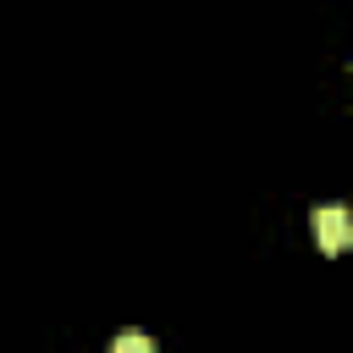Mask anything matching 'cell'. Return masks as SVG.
<instances>
[{"label": "cell", "mask_w": 353, "mask_h": 353, "mask_svg": "<svg viewBox=\"0 0 353 353\" xmlns=\"http://www.w3.org/2000/svg\"><path fill=\"white\" fill-rule=\"evenodd\" d=\"M149 347H154V342H149L143 331H121V336H116V353H149Z\"/></svg>", "instance_id": "cell-2"}, {"label": "cell", "mask_w": 353, "mask_h": 353, "mask_svg": "<svg viewBox=\"0 0 353 353\" xmlns=\"http://www.w3.org/2000/svg\"><path fill=\"white\" fill-rule=\"evenodd\" d=\"M314 232H320V248L325 254H342L347 237H353V221H347L342 204H325V210H314Z\"/></svg>", "instance_id": "cell-1"}]
</instances>
